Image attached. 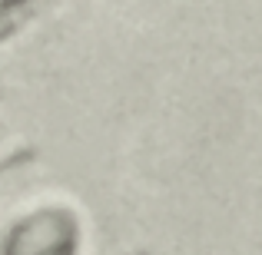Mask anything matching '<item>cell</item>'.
I'll list each match as a JSON object with an SVG mask.
<instances>
[{"label":"cell","instance_id":"1","mask_svg":"<svg viewBox=\"0 0 262 255\" xmlns=\"http://www.w3.org/2000/svg\"><path fill=\"white\" fill-rule=\"evenodd\" d=\"M77 252V216L63 205L37 209L13 225L4 255H73Z\"/></svg>","mask_w":262,"mask_h":255}]
</instances>
